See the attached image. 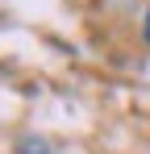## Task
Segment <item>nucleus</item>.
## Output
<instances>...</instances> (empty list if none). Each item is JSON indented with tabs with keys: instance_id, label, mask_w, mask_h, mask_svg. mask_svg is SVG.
Wrapping results in <instances>:
<instances>
[{
	"instance_id": "1",
	"label": "nucleus",
	"mask_w": 150,
	"mask_h": 154,
	"mask_svg": "<svg viewBox=\"0 0 150 154\" xmlns=\"http://www.w3.org/2000/svg\"><path fill=\"white\" fill-rule=\"evenodd\" d=\"M146 38H150V13H146Z\"/></svg>"
}]
</instances>
